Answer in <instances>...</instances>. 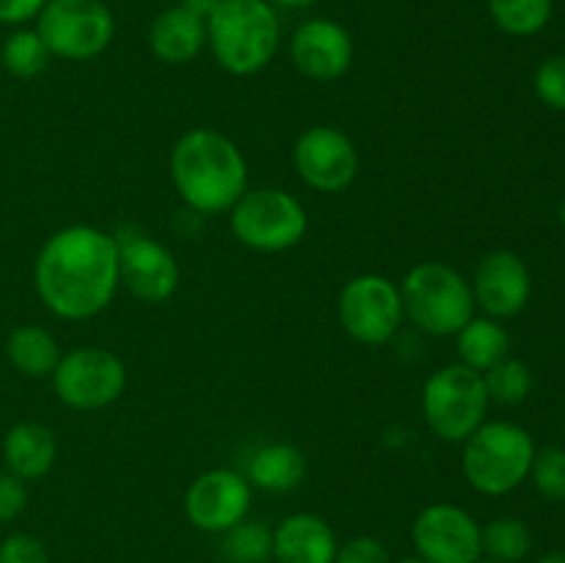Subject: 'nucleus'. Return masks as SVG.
I'll list each match as a JSON object with an SVG mask.
<instances>
[{
    "label": "nucleus",
    "mask_w": 565,
    "mask_h": 563,
    "mask_svg": "<svg viewBox=\"0 0 565 563\" xmlns=\"http://www.w3.org/2000/svg\"><path fill=\"white\" fill-rule=\"evenodd\" d=\"M50 379L64 406L77 412H99L125 395L127 364L108 348L86 346L61 353L58 368Z\"/></svg>",
    "instance_id": "nucleus-9"
},
{
    "label": "nucleus",
    "mask_w": 565,
    "mask_h": 563,
    "mask_svg": "<svg viewBox=\"0 0 565 563\" xmlns=\"http://www.w3.org/2000/svg\"><path fill=\"white\" fill-rule=\"evenodd\" d=\"M290 61L307 81H340L353 64V36L331 17L303 20L290 36Z\"/></svg>",
    "instance_id": "nucleus-15"
},
{
    "label": "nucleus",
    "mask_w": 565,
    "mask_h": 563,
    "mask_svg": "<svg viewBox=\"0 0 565 563\" xmlns=\"http://www.w3.org/2000/svg\"><path fill=\"white\" fill-rule=\"evenodd\" d=\"M281 44L279 9L268 0H221L207 17V47L215 64L252 77L276 59Z\"/></svg>",
    "instance_id": "nucleus-3"
},
{
    "label": "nucleus",
    "mask_w": 565,
    "mask_h": 563,
    "mask_svg": "<svg viewBox=\"0 0 565 563\" xmlns=\"http://www.w3.org/2000/svg\"><path fill=\"white\" fill-rule=\"evenodd\" d=\"M0 563H50V552L36 535L11 533L0 541Z\"/></svg>",
    "instance_id": "nucleus-31"
},
{
    "label": "nucleus",
    "mask_w": 565,
    "mask_h": 563,
    "mask_svg": "<svg viewBox=\"0 0 565 563\" xmlns=\"http://www.w3.org/2000/svg\"><path fill=\"white\" fill-rule=\"evenodd\" d=\"M254 489L246 480V475L230 467H215L199 475L185 491V508L188 522L202 533L221 535L232 528V524L243 522L252 511Z\"/></svg>",
    "instance_id": "nucleus-14"
},
{
    "label": "nucleus",
    "mask_w": 565,
    "mask_h": 563,
    "mask_svg": "<svg viewBox=\"0 0 565 563\" xmlns=\"http://www.w3.org/2000/svg\"><path fill=\"white\" fill-rule=\"evenodd\" d=\"M47 0H0V25L22 28L36 20Z\"/></svg>",
    "instance_id": "nucleus-33"
},
{
    "label": "nucleus",
    "mask_w": 565,
    "mask_h": 563,
    "mask_svg": "<svg viewBox=\"0 0 565 563\" xmlns=\"http://www.w3.org/2000/svg\"><path fill=\"white\" fill-rule=\"evenodd\" d=\"M221 555L226 563L274 561V528H268V522L246 517L221 533Z\"/></svg>",
    "instance_id": "nucleus-25"
},
{
    "label": "nucleus",
    "mask_w": 565,
    "mask_h": 563,
    "mask_svg": "<svg viewBox=\"0 0 565 563\" xmlns=\"http://www.w3.org/2000/svg\"><path fill=\"white\" fill-rule=\"evenodd\" d=\"M456 351L458 362L478 370V373H486L500 359L508 357V351H511V334L502 326V320L489 318V315H475L456 334Z\"/></svg>",
    "instance_id": "nucleus-22"
},
{
    "label": "nucleus",
    "mask_w": 565,
    "mask_h": 563,
    "mask_svg": "<svg viewBox=\"0 0 565 563\" xmlns=\"http://www.w3.org/2000/svg\"><path fill=\"white\" fill-rule=\"evenodd\" d=\"M469 285H472L475 307L497 320L516 318L533 296V276H530L527 263L508 248L486 254Z\"/></svg>",
    "instance_id": "nucleus-16"
},
{
    "label": "nucleus",
    "mask_w": 565,
    "mask_h": 563,
    "mask_svg": "<svg viewBox=\"0 0 565 563\" xmlns=\"http://www.w3.org/2000/svg\"><path fill=\"white\" fill-rule=\"evenodd\" d=\"M50 50L44 47L42 36L36 33V28H14V31L6 36L3 47H0V64L9 75L28 81V77H36L47 70L50 64Z\"/></svg>",
    "instance_id": "nucleus-26"
},
{
    "label": "nucleus",
    "mask_w": 565,
    "mask_h": 563,
    "mask_svg": "<svg viewBox=\"0 0 565 563\" xmlns=\"http://www.w3.org/2000/svg\"><path fill=\"white\" fill-rule=\"evenodd\" d=\"M417 557L425 563H478L483 557L480 524L456 502H430L412 524Z\"/></svg>",
    "instance_id": "nucleus-13"
},
{
    "label": "nucleus",
    "mask_w": 565,
    "mask_h": 563,
    "mask_svg": "<svg viewBox=\"0 0 565 563\" xmlns=\"http://www.w3.org/2000/svg\"><path fill=\"white\" fill-rule=\"evenodd\" d=\"M489 17L502 33L513 39H530L544 31L552 20V0H486Z\"/></svg>",
    "instance_id": "nucleus-23"
},
{
    "label": "nucleus",
    "mask_w": 565,
    "mask_h": 563,
    "mask_svg": "<svg viewBox=\"0 0 565 563\" xmlns=\"http://www.w3.org/2000/svg\"><path fill=\"white\" fill-rule=\"evenodd\" d=\"M535 491L552 502H565V447L550 445L535 450L530 478Z\"/></svg>",
    "instance_id": "nucleus-28"
},
{
    "label": "nucleus",
    "mask_w": 565,
    "mask_h": 563,
    "mask_svg": "<svg viewBox=\"0 0 565 563\" xmlns=\"http://www.w3.org/2000/svg\"><path fill=\"white\" fill-rule=\"evenodd\" d=\"M483 557L494 563H522L533 550V533L516 517H497L480 528Z\"/></svg>",
    "instance_id": "nucleus-24"
},
{
    "label": "nucleus",
    "mask_w": 565,
    "mask_h": 563,
    "mask_svg": "<svg viewBox=\"0 0 565 563\" xmlns=\"http://www.w3.org/2000/svg\"><path fill=\"white\" fill-rule=\"evenodd\" d=\"M218 3H221V0H180L182 9L193 11V14L202 17V20H207V17L213 14L215 6H218Z\"/></svg>",
    "instance_id": "nucleus-34"
},
{
    "label": "nucleus",
    "mask_w": 565,
    "mask_h": 563,
    "mask_svg": "<svg viewBox=\"0 0 565 563\" xmlns=\"http://www.w3.org/2000/svg\"><path fill=\"white\" fill-rule=\"evenodd\" d=\"M33 285L44 307L61 320L105 312L121 285L116 237L92 224L61 226L39 248Z\"/></svg>",
    "instance_id": "nucleus-1"
},
{
    "label": "nucleus",
    "mask_w": 565,
    "mask_h": 563,
    "mask_svg": "<svg viewBox=\"0 0 565 563\" xmlns=\"http://www.w3.org/2000/svg\"><path fill=\"white\" fill-rule=\"evenodd\" d=\"M119 248V282L143 304H163L180 287V263L174 252L138 226L114 232Z\"/></svg>",
    "instance_id": "nucleus-11"
},
{
    "label": "nucleus",
    "mask_w": 565,
    "mask_h": 563,
    "mask_svg": "<svg viewBox=\"0 0 565 563\" xmlns=\"http://www.w3.org/2000/svg\"><path fill=\"white\" fill-rule=\"evenodd\" d=\"M230 230L246 248L276 254L307 237L309 215L301 199L281 188H252L230 210Z\"/></svg>",
    "instance_id": "nucleus-7"
},
{
    "label": "nucleus",
    "mask_w": 565,
    "mask_h": 563,
    "mask_svg": "<svg viewBox=\"0 0 565 563\" xmlns=\"http://www.w3.org/2000/svg\"><path fill=\"white\" fill-rule=\"evenodd\" d=\"M461 445L463 478L480 495L505 497L530 478L535 442L524 425L511 419H486Z\"/></svg>",
    "instance_id": "nucleus-4"
},
{
    "label": "nucleus",
    "mask_w": 565,
    "mask_h": 563,
    "mask_svg": "<svg viewBox=\"0 0 565 563\" xmlns=\"http://www.w3.org/2000/svg\"><path fill=\"white\" fill-rule=\"evenodd\" d=\"M147 42L160 64H191L207 47V20L182 9L180 3L169 6L152 20Z\"/></svg>",
    "instance_id": "nucleus-18"
},
{
    "label": "nucleus",
    "mask_w": 565,
    "mask_h": 563,
    "mask_svg": "<svg viewBox=\"0 0 565 563\" xmlns=\"http://www.w3.org/2000/svg\"><path fill=\"white\" fill-rule=\"evenodd\" d=\"M292 169L318 193H342L359 174L356 144L331 125H315L292 144Z\"/></svg>",
    "instance_id": "nucleus-12"
},
{
    "label": "nucleus",
    "mask_w": 565,
    "mask_h": 563,
    "mask_svg": "<svg viewBox=\"0 0 565 563\" xmlns=\"http://www.w3.org/2000/svg\"><path fill=\"white\" fill-rule=\"evenodd\" d=\"M392 563H425V561H423V557L412 555V557H397V561H392Z\"/></svg>",
    "instance_id": "nucleus-37"
},
{
    "label": "nucleus",
    "mask_w": 565,
    "mask_h": 563,
    "mask_svg": "<svg viewBox=\"0 0 565 563\" xmlns=\"http://www.w3.org/2000/svg\"><path fill=\"white\" fill-rule=\"evenodd\" d=\"M483 384L491 403H500V406H519V403L527 401L530 392H533L535 375L527 362L505 357L500 359L494 368L486 370Z\"/></svg>",
    "instance_id": "nucleus-27"
},
{
    "label": "nucleus",
    "mask_w": 565,
    "mask_h": 563,
    "mask_svg": "<svg viewBox=\"0 0 565 563\" xmlns=\"http://www.w3.org/2000/svg\"><path fill=\"white\" fill-rule=\"evenodd\" d=\"M563 436H565V423H563Z\"/></svg>",
    "instance_id": "nucleus-40"
},
{
    "label": "nucleus",
    "mask_w": 565,
    "mask_h": 563,
    "mask_svg": "<svg viewBox=\"0 0 565 563\" xmlns=\"http://www.w3.org/2000/svg\"><path fill=\"white\" fill-rule=\"evenodd\" d=\"M337 318L351 340L362 346H384L406 320L401 285L384 274L353 276L337 298Z\"/></svg>",
    "instance_id": "nucleus-10"
},
{
    "label": "nucleus",
    "mask_w": 565,
    "mask_h": 563,
    "mask_svg": "<svg viewBox=\"0 0 565 563\" xmlns=\"http://www.w3.org/2000/svg\"><path fill=\"white\" fill-rule=\"evenodd\" d=\"M334 563H392V555L375 535H353L337 546Z\"/></svg>",
    "instance_id": "nucleus-30"
},
{
    "label": "nucleus",
    "mask_w": 565,
    "mask_h": 563,
    "mask_svg": "<svg viewBox=\"0 0 565 563\" xmlns=\"http://www.w3.org/2000/svg\"><path fill=\"white\" fill-rule=\"evenodd\" d=\"M561 224H563V230H565V199H563V204H561Z\"/></svg>",
    "instance_id": "nucleus-38"
},
{
    "label": "nucleus",
    "mask_w": 565,
    "mask_h": 563,
    "mask_svg": "<svg viewBox=\"0 0 565 563\" xmlns=\"http://www.w3.org/2000/svg\"><path fill=\"white\" fill-rule=\"evenodd\" d=\"M539 563H565V550H555V552H546Z\"/></svg>",
    "instance_id": "nucleus-36"
},
{
    "label": "nucleus",
    "mask_w": 565,
    "mask_h": 563,
    "mask_svg": "<svg viewBox=\"0 0 565 563\" xmlns=\"http://www.w3.org/2000/svg\"><path fill=\"white\" fill-rule=\"evenodd\" d=\"M36 33L53 59L92 61L114 42L116 17L105 0H47Z\"/></svg>",
    "instance_id": "nucleus-8"
},
{
    "label": "nucleus",
    "mask_w": 565,
    "mask_h": 563,
    "mask_svg": "<svg viewBox=\"0 0 565 563\" xmlns=\"http://www.w3.org/2000/svg\"><path fill=\"white\" fill-rule=\"evenodd\" d=\"M533 92L546 108L565 114V53L550 55L535 66Z\"/></svg>",
    "instance_id": "nucleus-29"
},
{
    "label": "nucleus",
    "mask_w": 565,
    "mask_h": 563,
    "mask_svg": "<svg viewBox=\"0 0 565 563\" xmlns=\"http://www.w3.org/2000/svg\"><path fill=\"white\" fill-rule=\"evenodd\" d=\"M246 480L252 489L270 491V495H285L292 491L307 475V456L301 447L290 442H268L257 447L246 464Z\"/></svg>",
    "instance_id": "nucleus-20"
},
{
    "label": "nucleus",
    "mask_w": 565,
    "mask_h": 563,
    "mask_svg": "<svg viewBox=\"0 0 565 563\" xmlns=\"http://www.w3.org/2000/svg\"><path fill=\"white\" fill-rule=\"evenodd\" d=\"M58 458V442L47 425L36 419H22L11 425L3 436V461L6 472L17 475L20 480H39L55 467Z\"/></svg>",
    "instance_id": "nucleus-19"
},
{
    "label": "nucleus",
    "mask_w": 565,
    "mask_h": 563,
    "mask_svg": "<svg viewBox=\"0 0 565 563\" xmlns=\"http://www.w3.org/2000/svg\"><path fill=\"white\" fill-rule=\"evenodd\" d=\"M171 182L196 215L230 213L248 191V166L241 147L213 127H193L177 138L169 158Z\"/></svg>",
    "instance_id": "nucleus-2"
},
{
    "label": "nucleus",
    "mask_w": 565,
    "mask_h": 563,
    "mask_svg": "<svg viewBox=\"0 0 565 563\" xmlns=\"http://www.w3.org/2000/svg\"><path fill=\"white\" fill-rule=\"evenodd\" d=\"M28 508L25 480L11 472H0V524L17 522Z\"/></svg>",
    "instance_id": "nucleus-32"
},
{
    "label": "nucleus",
    "mask_w": 565,
    "mask_h": 563,
    "mask_svg": "<svg viewBox=\"0 0 565 563\" xmlns=\"http://www.w3.org/2000/svg\"><path fill=\"white\" fill-rule=\"evenodd\" d=\"M406 318L430 337H456L475 318L472 285L439 259L417 263L401 282Z\"/></svg>",
    "instance_id": "nucleus-5"
},
{
    "label": "nucleus",
    "mask_w": 565,
    "mask_h": 563,
    "mask_svg": "<svg viewBox=\"0 0 565 563\" xmlns=\"http://www.w3.org/2000/svg\"><path fill=\"white\" fill-rule=\"evenodd\" d=\"M478 563H494V561H489V557H480V561Z\"/></svg>",
    "instance_id": "nucleus-39"
},
{
    "label": "nucleus",
    "mask_w": 565,
    "mask_h": 563,
    "mask_svg": "<svg viewBox=\"0 0 565 563\" xmlns=\"http://www.w3.org/2000/svg\"><path fill=\"white\" fill-rule=\"evenodd\" d=\"M337 546L334 528L318 513H290L274 528L276 563H334Z\"/></svg>",
    "instance_id": "nucleus-17"
},
{
    "label": "nucleus",
    "mask_w": 565,
    "mask_h": 563,
    "mask_svg": "<svg viewBox=\"0 0 565 563\" xmlns=\"http://www.w3.org/2000/svg\"><path fill=\"white\" fill-rule=\"evenodd\" d=\"M268 3L274 6V9L296 11V9H312V6H318L320 0H268Z\"/></svg>",
    "instance_id": "nucleus-35"
},
{
    "label": "nucleus",
    "mask_w": 565,
    "mask_h": 563,
    "mask_svg": "<svg viewBox=\"0 0 565 563\" xmlns=\"http://www.w3.org/2000/svg\"><path fill=\"white\" fill-rule=\"evenodd\" d=\"M489 406L483 373L461 362L430 373L423 386V417L441 442H467L486 423Z\"/></svg>",
    "instance_id": "nucleus-6"
},
{
    "label": "nucleus",
    "mask_w": 565,
    "mask_h": 563,
    "mask_svg": "<svg viewBox=\"0 0 565 563\" xmlns=\"http://www.w3.org/2000/svg\"><path fill=\"white\" fill-rule=\"evenodd\" d=\"M6 357L17 373L28 379H50L61 362V346L47 329L25 323L6 337Z\"/></svg>",
    "instance_id": "nucleus-21"
}]
</instances>
